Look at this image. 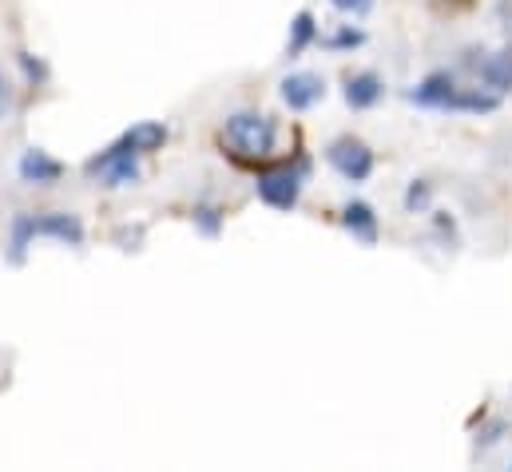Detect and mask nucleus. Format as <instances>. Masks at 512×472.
<instances>
[{
  "label": "nucleus",
  "mask_w": 512,
  "mask_h": 472,
  "mask_svg": "<svg viewBox=\"0 0 512 472\" xmlns=\"http://www.w3.org/2000/svg\"><path fill=\"white\" fill-rule=\"evenodd\" d=\"M36 238H56L64 246H84V223L80 215H68V211H44V215H12V227H8V262L20 266L28 246Z\"/></svg>",
  "instance_id": "nucleus-1"
},
{
  "label": "nucleus",
  "mask_w": 512,
  "mask_h": 472,
  "mask_svg": "<svg viewBox=\"0 0 512 472\" xmlns=\"http://www.w3.org/2000/svg\"><path fill=\"white\" fill-rule=\"evenodd\" d=\"M310 171H314V163H310L306 151H294L290 159H278V163L258 167V175H255L258 199H262L270 211H294L298 199H302V187H306Z\"/></svg>",
  "instance_id": "nucleus-2"
},
{
  "label": "nucleus",
  "mask_w": 512,
  "mask_h": 472,
  "mask_svg": "<svg viewBox=\"0 0 512 472\" xmlns=\"http://www.w3.org/2000/svg\"><path fill=\"white\" fill-rule=\"evenodd\" d=\"M223 147L239 163H262L278 147V123L262 112H235L223 123Z\"/></svg>",
  "instance_id": "nucleus-3"
},
{
  "label": "nucleus",
  "mask_w": 512,
  "mask_h": 472,
  "mask_svg": "<svg viewBox=\"0 0 512 472\" xmlns=\"http://www.w3.org/2000/svg\"><path fill=\"white\" fill-rule=\"evenodd\" d=\"M84 171H88V179H100L104 187H131L143 175L139 171V155H131L128 147H120V143H112L100 155H92L84 163Z\"/></svg>",
  "instance_id": "nucleus-4"
},
{
  "label": "nucleus",
  "mask_w": 512,
  "mask_h": 472,
  "mask_svg": "<svg viewBox=\"0 0 512 472\" xmlns=\"http://www.w3.org/2000/svg\"><path fill=\"white\" fill-rule=\"evenodd\" d=\"M326 163L342 175V179H350V183H366L370 175H374V151L362 143V139H354V135H342V139H334L330 147H326Z\"/></svg>",
  "instance_id": "nucleus-5"
},
{
  "label": "nucleus",
  "mask_w": 512,
  "mask_h": 472,
  "mask_svg": "<svg viewBox=\"0 0 512 472\" xmlns=\"http://www.w3.org/2000/svg\"><path fill=\"white\" fill-rule=\"evenodd\" d=\"M278 96L290 112H310L314 104L326 100V80L318 72H290V76H282Z\"/></svg>",
  "instance_id": "nucleus-6"
},
{
  "label": "nucleus",
  "mask_w": 512,
  "mask_h": 472,
  "mask_svg": "<svg viewBox=\"0 0 512 472\" xmlns=\"http://www.w3.org/2000/svg\"><path fill=\"white\" fill-rule=\"evenodd\" d=\"M473 76L481 88L505 96L512 92V48H501V52H481V60H469Z\"/></svg>",
  "instance_id": "nucleus-7"
},
{
  "label": "nucleus",
  "mask_w": 512,
  "mask_h": 472,
  "mask_svg": "<svg viewBox=\"0 0 512 472\" xmlns=\"http://www.w3.org/2000/svg\"><path fill=\"white\" fill-rule=\"evenodd\" d=\"M16 171H20V179L32 183V187H52V183L64 179V163L52 159L44 147H28V151L20 155V163H16Z\"/></svg>",
  "instance_id": "nucleus-8"
},
{
  "label": "nucleus",
  "mask_w": 512,
  "mask_h": 472,
  "mask_svg": "<svg viewBox=\"0 0 512 472\" xmlns=\"http://www.w3.org/2000/svg\"><path fill=\"white\" fill-rule=\"evenodd\" d=\"M342 100H346L354 112H370V108H378L385 100V80L378 72H354V76H346Z\"/></svg>",
  "instance_id": "nucleus-9"
},
{
  "label": "nucleus",
  "mask_w": 512,
  "mask_h": 472,
  "mask_svg": "<svg viewBox=\"0 0 512 472\" xmlns=\"http://www.w3.org/2000/svg\"><path fill=\"white\" fill-rule=\"evenodd\" d=\"M453 92H457L453 72H429L421 84H413V88L405 92V100L417 104V108H441V112H445V104H449Z\"/></svg>",
  "instance_id": "nucleus-10"
},
{
  "label": "nucleus",
  "mask_w": 512,
  "mask_h": 472,
  "mask_svg": "<svg viewBox=\"0 0 512 472\" xmlns=\"http://www.w3.org/2000/svg\"><path fill=\"white\" fill-rule=\"evenodd\" d=\"M167 123H159V119H139L135 127H128L116 143L120 147H128L131 155H151V151H163V143H167Z\"/></svg>",
  "instance_id": "nucleus-11"
},
{
  "label": "nucleus",
  "mask_w": 512,
  "mask_h": 472,
  "mask_svg": "<svg viewBox=\"0 0 512 472\" xmlns=\"http://www.w3.org/2000/svg\"><path fill=\"white\" fill-rule=\"evenodd\" d=\"M342 227L358 238V242L374 246V242H378V211H374L366 199H350V203L342 207Z\"/></svg>",
  "instance_id": "nucleus-12"
},
{
  "label": "nucleus",
  "mask_w": 512,
  "mask_h": 472,
  "mask_svg": "<svg viewBox=\"0 0 512 472\" xmlns=\"http://www.w3.org/2000/svg\"><path fill=\"white\" fill-rule=\"evenodd\" d=\"M501 108V96L489 88H457L445 104V112H469V116H489Z\"/></svg>",
  "instance_id": "nucleus-13"
},
{
  "label": "nucleus",
  "mask_w": 512,
  "mask_h": 472,
  "mask_svg": "<svg viewBox=\"0 0 512 472\" xmlns=\"http://www.w3.org/2000/svg\"><path fill=\"white\" fill-rule=\"evenodd\" d=\"M322 40V32H318V20H314V12H298L294 20H290V36H286V56L294 60V56H302L310 44H318Z\"/></svg>",
  "instance_id": "nucleus-14"
},
{
  "label": "nucleus",
  "mask_w": 512,
  "mask_h": 472,
  "mask_svg": "<svg viewBox=\"0 0 512 472\" xmlns=\"http://www.w3.org/2000/svg\"><path fill=\"white\" fill-rule=\"evenodd\" d=\"M362 44H366V32L354 28V24H342V28H334L330 36H322V48H330V52H354V48H362Z\"/></svg>",
  "instance_id": "nucleus-15"
},
{
  "label": "nucleus",
  "mask_w": 512,
  "mask_h": 472,
  "mask_svg": "<svg viewBox=\"0 0 512 472\" xmlns=\"http://www.w3.org/2000/svg\"><path fill=\"white\" fill-rule=\"evenodd\" d=\"M191 219H195V231H199V235L215 238L219 231H223V211H219V207H211V203H199Z\"/></svg>",
  "instance_id": "nucleus-16"
},
{
  "label": "nucleus",
  "mask_w": 512,
  "mask_h": 472,
  "mask_svg": "<svg viewBox=\"0 0 512 472\" xmlns=\"http://www.w3.org/2000/svg\"><path fill=\"white\" fill-rule=\"evenodd\" d=\"M429 203H433V187L425 179H413L409 191H405V211L409 215H421V211H429Z\"/></svg>",
  "instance_id": "nucleus-17"
},
{
  "label": "nucleus",
  "mask_w": 512,
  "mask_h": 472,
  "mask_svg": "<svg viewBox=\"0 0 512 472\" xmlns=\"http://www.w3.org/2000/svg\"><path fill=\"white\" fill-rule=\"evenodd\" d=\"M338 12H346V16H366L370 8H374V0H330Z\"/></svg>",
  "instance_id": "nucleus-18"
},
{
  "label": "nucleus",
  "mask_w": 512,
  "mask_h": 472,
  "mask_svg": "<svg viewBox=\"0 0 512 472\" xmlns=\"http://www.w3.org/2000/svg\"><path fill=\"white\" fill-rule=\"evenodd\" d=\"M505 433H509V425H505V421H493L489 429H481V437H477V445H485V449H489V445H497V441H501Z\"/></svg>",
  "instance_id": "nucleus-19"
},
{
  "label": "nucleus",
  "mask_w": 512,
  "mask_h": 472,
  "mask_svg": "<svg viewBox=\"0 0 512 472\" xmlns=\"http://www.w3.org/2000/svg\"><path fill=\"white\" fill-rule=\"evenodd\" d=\"M20 64H24V72H28V76H32V80H44V76H48V68H44V64H40V60H32V56H28V52H20Z\"/></svg>",
  "instance_id": "nucleus-20"
},
{
  "label": "nucleus",
  "mask_w": 512,
  "mask_h": 472,
  "mask_svg": "<svg viewBox=\"0 0 512 472\" xmlns=\"http://www.w3.org/2000/svg\"><path fill=\"white\" fill-rule=\"evenodd\" d=\"M0 112H4V76H0Z\"/></svg>",
  "instance_id": "nucleus-21"
}]
</instances>
